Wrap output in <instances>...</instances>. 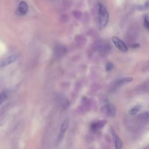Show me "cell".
I'll return each mask as SVG.
<instances>
[{"label":"cell","mask_w":149,"mask_h":149,"mask_svg":"<svg viewBox=\"0 0 149 149\" xmlns=\"http://www.w3.org/2000/svg\"><path fill=\"white\" fill-rule=\"evenodd\" d=\"M107 123L106 120H101L96 122H94L91 125V128L93 130H97L103 128Z\"/></svg>","instance_id":"9"},{"label":"cell","mask_w":149,"mask_h":149,"mask_svg":"<svg viewBox=\"0 0 149 149\" xmlns=\"http://www.w3.org/2000/svg\"><path fill=\"white\" fill-rule=\"evenodd\" d=\"M68 126H69V121L68 119H66L64 120L61 124V126L60 128L59 134V136L58 137V141H61L62 139V138L63 137L64 135L66 133V132L68 128Z\"/></svg>","instance_id":"4"},{"label":"cell","mask_w":149,"mask_h":149,"mask_svg":"<svg viewBox=\"0 0 149 149\" xmlns=\"http://www.w3.org/2000/svg\"><path fill=\"white\" fill-rule=\"evenodd\" d=\"M98 13L99 25L100 28L102 29H104L108 23L109 19L108 12L103 5H102L101 4H99Z\"/></svg>","instance_id":"1"},{"label":"cell","mask_w":149,"mask_h":149,"mask_svg":"<svg viewBox=\"0 0 149 149\" xmlns=\"http://www.w3.org/2000/svg\"><path fill=\"white\" fill-rule=\"evenodd\" d=\"M112 41L115 46L121 51L123 52H126L128 51V48L125 43L119 39L117 37H113L112 38Z\"/></svg>","instance_id":"2"},{"label":"cell","mask_w":149,"mask_h":149,"mask_svg":"<svg viewBox=\"0 0 149 149\" xmlns=\"http://www.w3.org/2000/svg\"><path fill=\"white\" fill-rule=\"evenodd\" d=\"M140 47V46H139V44H133V45L132 46V47H133V48H137V47Z\"/></svg>","instance_id":"16"},{"label":"cell","mask_w":149,"mask_h":149,"mask_svg":"<svg viewBox=\"0 0 149 149\" xmlns=\"http://www.w3.org/2000/svg\"><path fill=\"white\" fill-rule=\"evenodd\" d=\"M133 79L132 78H130V77H127V78H122L120 79L119 80H118L115 83V86L116 87H119L121 86H122L125 84L128 83L129 82H131L132 81H133Z\"/></svg>","instance_id":"10"},{"label":"cell","mask_w":149,"mask_h":149,"mask_svg":"<svg viewBox=\"0 0 149 149\" xmlns=\"http://www.w3.org/2000/svg\"><path fill=\"white\" fill-rule=\"evenodd\" d=\"M144 117L146 119H149V111H146L145 113L143 114Z\"/></svg>","instance_id":"15"},{"label":"cell","mask_w":149,"mask_h":149,"mask_svg":"<svg viewBox=\"0 0 149 149\" xmlns=\"http://www.w3.org/2000/svg\"><path fill=\"white\" fill-rule=\"evenodd\" d=\"M111 135L113 138L115 147L117 149H120L122 148L123 144L121 139L119 138V137L117 135V134L114 132V130H111Z\"/></svg>","instance_id":"5"},{"label":"cell","mask_w":149,"mask_h":149,"mask_svg":"<svg viewBox=\"0 0 149 149\" xmlns=\"http://www.w3.org/2000/svg\"><path fill=\"white\" fill-rule=\"evenodd\" d=\"M140 109H141V106L137 105V106L133 107L132 108H131L129 110V113L130 115H135L140 110Z\"/></svg>","instance_id":"12"},{"label":"cell","mask_w":149,"mask_h":149,"mask_svg":"<svg viewBox=\"0 0 149 149\" xmlns=\"http://www.w3.org/2000/svg\"><path fill=\"white\" fill-rule=\"evenodd\" d=\"M113 68H114V65L111 62L107 63L106 66V69L107 72H110L111 70H112L113 69Z\"/></svg>","instance_id":"14"},{"label":"cell","mask_w":149,"mask_h":149,"mask_svg":"<svg viewBox=\"0 0 149 149\" xmlns=\"http://www.w3.org/2000/svg\"><path fill=\"white\" fill-rule=\"evenodd\" d=\"M103 111L110 117H113L115 115L116 110L114 105L111 103H107L103 107Z\"/></svg>","instance_id":"3"},{"label":"cell","mask_w":149,"mask_h":149,"mask_svg":"<svg viewBox=\"0 0 149 149\" xmlns=\"http://www.w3.org/2000/svg\"><path fill=\"white\" fill-rule=\"evenodd\" d=\"M29 11V7L27 3L25 1H21L18 7V12L21 15H26Z\"/></svg>","instance_id":"8"},{"label":"cell","mask_w":149,"mask_h":149,"mask_svg":"<svg viewBox=\"0 0 149 149\" xmlns=\"http://www.w3.org/2000/svg\"><path fill=\"white\" fill-rule=\"evenodd\" d=\"M98 50L101 55H106L110 50V46L107 43H101L99 46Z\"/></svg>","instance_id":"7"},{"label":"cell","mask_w":149,"mask_h":149,"mask_svg":"<svg viewBox=\"0 0 149 149\" xmlns=\"http://www.w3.org/2000/svg\"><path fill=\"white\" fill-rule=\"evenodd\" d=\"M18 58V57L17 55H15V54L11 55L3 61V62H2L1 65V66L4 67L6 66H8L10 64H12V63H14L15 62H16L17 61Z\"/></svg>","instance_id":"6"},{"label":"cell","mask_w":149,"mask_h":149,"mask_svg":"<svg viewBox=\"0 0 149 149\" xmlns=\"http://www.w3.org/2000/svg\"><path fill=\"white\" fill-rule=\"evenodd\" d=\"M8 97V92L7 91H4L0 93V106L3 104Z\"/></svg>","instance_id":"11"},{"label":"cell","mask_w":149,"mask_h":149,"mask_svg":"<svg viewBox=\"0 0 149 149\" xmlns=\"http://www.w3.org/2000/svg\"><path fill=\"white\" fill-rule=\"evenodd\" d=\"M144 26L147 29L149 30V16L148 15H145L144 17Z\"/></svg>","instance_id":"13"}]
</instances>
